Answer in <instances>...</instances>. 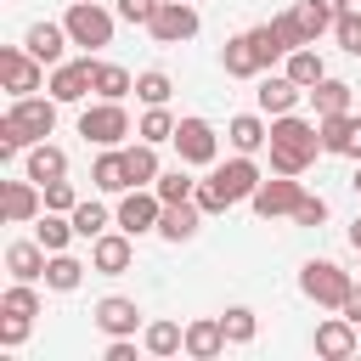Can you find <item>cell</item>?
<instances>
[{
    "label": "cell",
    "mask_w": 361,
    "mask_h": 361,
    "mask_svg": "<svg viewBox=\"0 0 361 361\" xmlns=\"http://www.w3.org/2000/svg\"><path fill=\"white\" fill-rule=\"evenodd\" d=\"M265 152H271V169L276 175H305L316 164V152H322V124L316 118H299V113H276Z\"/></svg>",
    "instance_id": "1"
},
{
    "label": "cell",
    "mask_w": 361,
    "mask_h": 361,
    "mask_svg": "<svg viewBox=\"0 0 361 361\" xmlns=\"http://www.w3.org/2000/svg\"><path fill=\"white\" fill-rule=\"evenodd\" d=\"M350 288H355V276H350L338 259H305V271H299V293H305L310 305L338 310V305L350 299Z\"/></svg>",
    "instance_id": "2"
},
{
    "label": "cell",
    "mask_w": 361,
    "mask_h": 361,
    "mask_svg": "<svg viewBox=\"0 0 361 361\" xmlns=\"http://www.w3.org/2000/svg\"><path fill=\"white\" fill-rule=\"evenodd\" d=\"M62 23H68V39L79 45V51H102V45H113V11L102 6V0H73L68 11H62Z\"/></svg>",
    "instance_id": "3"
},
{
    "label": "cell",
    "mask_w": 361,
    "mask_h": 361,
    "mask_svg": "<svg viewBox=\"0 0 361 361\" xmlns=\"http://www.w3.org/2000/svg\"><path fill=\"white\" fill-rule=\"evenodd\" d=\"M209 180H214V192H220L226 209H231V203H248V197H254V186L265 180V169L254 164V152H237V158H226V164H209Z\"/></svg>",
    "instance_id": "4"
},
{
    "label": "cell",
    "mask_w": 361,
    "mask_h": 361,
    "mask_svg": "<svg viewBox=\"0 0 361 361\" xmlns=\"http://www.w3.org/2000/svg\"><path fill=\"white\" fill-rule=\"evenodd\" d=\"M56 96H11V107H6V118L23 130V141L34 147V141H51L56 135Z\"/></svg>",
    "instance_id": "5"
},
{
    "label": "cell",
    "mask_w": 361,
    "mask_h": 361,
    "mask_svg": "<svg viewBox=\"0 0 361 361\" xmlns=\"http://www.w3.org/2000/svg\"><path fill=\"white\" fill-rule=\"evenodd\" d=\"M79 135L90 141V147H118L124 135H130V113H124V102H90L85 113H79Z\"/></svg>",
    "instance_id": "6"
},
{
    "label": "cell",
    "mask_w": 361,
    "mask_h": 361,
    "mask_svg": "<svg viewBox=\"0 0 361 361\" xmlns=\"http://www.w3.org/2000/svg\"><path fill=\"white\" fill-rule=\"evenodd\" d=\"M175 152H180V164H192V169L220 164V135H214V124L197 118V113H186V118L175 124Z\"/></svg>",
    "instance_id": "7"
},
{
    "label": "cell",
    "mask_w": 361,
    "mask_h": 361,
    "mask_svg": "<svg viewBox=\"0 0 361 361\" xmlns=\"http://www.w3.org/2000/svg\"><path fill=\"white\" fill-rule=\"evenodd\" d=\"M197 0H158V11H152V23H147V34L158 39V45H186V39H197Z\"/></svg>",
    "instance_id": "8"
},
{
    "label": "cell",
    "mask_w": 361,
    "mask_h": 361,
    "mask_svg": "<svg viewBox=\"0 0 361 361\" xmlns=\"http://www.w3.org/2000/svg\"><path fill=\"white\" fill-rule=\"evenodd\" d=\"M0 85L11 96H34L45 85V62L28 51V45H0Z\"/></svg>",
    "instance_id": "9"
},
{
    "label": "cell",
    "mask_w": 361,
    "mask_h": 361,
    "mask_svg": "<svg viewBox=\"0 0 361 361\" xmlns=\"http://www.w3.org/2000/svg\"><path fill=\"white\" fill-rule=\"evenodd\" d=\"M45 90L68 107V102H85L90 90H96V56L85 51V56H73V62H56L51 73H45Z\"/></svg>",
    "instance_id": "10"
},
{
    "label": "cell",
    "mask_w": 361,
    "mask_h": 361,
    "mask_svg": "<svg viewBox=\"0 0 361 361\" xmlns=\"http://www.w3.org/2000/svg\"><path fill=\"white\" fill-rule=\"evenodd\" d=\"M299 197H305L299 175H276V169H271V175L254 186V197H248V203H254V214H259V220H282V214H293V209H299Z\"/></svg>",
    "instance_id": "11"
},
{
    "label": "cell",
    "mask_w": 361,
    "mask_h": 361,
    "mask_svg": "<svg viewBox=\"0 0 361 361\" xmlns=\"http://www.w3.org/2000/svg\"><path fill=\"white\" fill-rule=\"evenodd\" d=\"M158 214H164V197L152 186H130V192H118L113 226H124L130 237H141V231H158Z\"/></svg>",
    "instance_id": "12"
},
{
    "label": "cell",
    "mask_w": 361,
    "mask_h": 361,
    "mask_svg": "<svg viewBox=\"0 0 361 361\" xmlns=\"http://www.w3.org/2000/svg\"><path fill=\"white\" fill-rule=\"evenodd\" d=\"M130 259H135V237L124 226H107L102 237H90V271L118 276V271H130Z\"/></svg>",
    "instance_id": "13"
},
{
    "label": "cell",
    "mask_w": 361,
    "mask_h": 361,
    "mask_svg": "<svg viewBox=\"0 0 361 361\" xmlns=\"http://www.w3.org/2000/svg\"><path fill=\"white\" fill-rule=\"evenodd\" d=\"M39 209H45V186L39 180H6L0 186V220H11V226H23V220H39Z\"/></svg>",
    "instance_id": "14"
},
{
    "label": "cell",
    "mask_w": 361,
    "mask_h": 361,
    "mask_svg": "<svg viewBox=\"0 0 361 361\" xmlns=\"http://www.w3.org/2000/svg\"><path fill=\"white\" fill-rule=\"evenodd\" d=\"M90 322H96L107 338H130V333L141 327V305H135V299H124V293H107V299H96V305H90Z\"/></svg>",
    "instance_id": "15"
},
{
    "label": "cell",
    "mask_w": 361,
    "mask_h": 361,
    "mask_svg": "<svg viewBox=\"0 0 361 361\" xmlns=\"http://www.w3.org/2000/svg\"><path fill=\"white\" fill-rule=\"evenodd\" d=\"M361 350V327L338 310V316H327L322 327H316V355H327V361H344V355H355Z\"/></svg>",
    "instance_id": "16"
},
{
    "label": "cell",
    "mask_w": 361,
    "mask_h": 361,
    "mask_svg": "<svg viewBox=\"0 0 361 361\" xmlns=\"http://www.w3.org/2000/svg\"><path fill=\"white\" fill-rule=\"evenodd\" d=\"M316 124H322V152L361 158V113H327V118H316Z\"/></svg>",
    "instance_id": "17"
},
{
    "label": "cell",
    "mask_w": 361,
    "mask_h": 361,
    "mask_svg": "<svg viewBox=\"0 0 361 361\" xmlns=\"http://www.w3.org/2000/svg\"><path fill=\"white\" fill-rule=\"evenodd\" d=\"M220 68H226L231 79H259V73H265L259 45H254V28H243V34H231V39L220 45Z\"/></svg>",
    "instance_id": "18"
},
{
    "label": "cell",
    "mask_w": 361,
    "mask_h": 361,
    "mask_svg": "<svg viewBox=\"0 0 361 361\" xmlns=\"http://www.w3.org/2000/svg\"><path fill=\"white\" fill-rule=\"evenodd\" d=\"M23 45L45 62V68H56V62H68V23H28V34H23Z\"/></svg>",
    "instance_id": "19"
},
{
    "label": "cell",
    "mask_w": 361,
    "mask_h": 361,
    "mask_svg": "<svg viewBox=\"0 0 361 361\" xmlns=\"http://www.w3.org/2000/svg\"><path fill=\"white\" fill-rule=\"evenodd\" d=\"M203 231V209H197V197H186V203H164V214H158V237L164 243H192Z\"/></svg>",
    "instance_id": "20"
},
{
    "label": "cell",
    "mask_w": 361,
    "mask_h": 361,
    "mask_svg": "<svg viewBox=\"0 0 361 361\" xmlns=\"http://www.w3.org/2000/svg\"><path fill=\"white\" fill-rule=\"evenodd\" d=\"M45 265H51V248L34 237V243H6V271L11 282H45Z\"/></svg>",
    "instance_id": "21"
},
{
    "label": "cell",
    "mask_w": 361,
    "mask_h": 361,
    "mask_svg": "<svg viewBox=\"0 0 361 361\" xmlns=\"http://www.w3.org/2000/svg\"><path fill=\"white\" fill-rule=\"evenodd\" d=\"M254 96H259V113H271V118H276V113H293V107H299L305 85H293L288 73H276V68H271V73H259V90H254Z\"/></svg>",
    "instance_id": "22"
},
{
    "label": "cell",
    "mask_w": 361,
    "mask_h": 361,
    "mask_svg": "<svg viewBox=\"0 0 361 361\" xmlns=\"http://www.w3.org/2000/svg\"><path fill=\"white\" fill-rule=\"evenodd\" d=\"M23 175L39 180V186H45V180H62V175H68V152H62L56 141H34L28 158H23Z\"/></svg>",
    "instance_id": "23"
},
{
    "label": "cell",
    "mask_w": 361,
    "mask_h": 361,
    "mask_svg": "<svg viewBox=\"0 0 361 361\" xmlns=\"http://www.w3.org/2000/svg\"><path fill=\"white\" fill-rule=\"evenodd\" d=\"M226 350V327H220V316H197V322H186V355L192 361H214Z\"/></svg>",
    "instance_id": "24"
},
{
    "label": "cell",
    "mask_w": 361,
    "mask_h": 361,
    "mask_svg": "<svg viewBox=\"0 0 361 361\" xmlns=\"http://www.w3.org/2000/svg\"><path fill=\"white\" fill-rule=\"evenodd\" d=\"M90 186L96 192H130V169H124V147H102L90 164Z\"/></svg>",
    "instance_id": "25"
},
{
    "label": "cell",
    "mask_w": 361,
    "mask_h": 361,
    "mask_svg": "<svg viewBox=\"0 0 361 361\" xmlns=\"http://www.w3.org/2000/svg\"><path fill=\"white\" fill-rule=\"evenodd\" d=\"M226 141H231V152H259V147L271 141V124H265L259 113H237V118L226 124Z\"/></svg>",
    "instance_id": "26"
},
{
    "label": "cell",
    "mask_w": 361,
    "mask_h": 361,
    "mask_svg": "<svg viewBox=\"0 0 361 361\" xmlns=\"http://www.w3.org/2000/svg\"><path fill=\"white\" fill-rule=\"evenodd\" d=\"M141 350L147 355H186V327L180 322H147L141 327Z\"/></svg>",
    "instance_id": "27"
},
{
    "label": "cell",
    "mask_w": 361,
    "mask_h": 361,
    "mask_svg": "<svg viewBox=\"0 0 361 361\" xmlns=\"http://www.w3.org/2000/svg\"><path fill=\"white\" fill-rule=\"evenodd\" d=\"M305 96H310L316 118H327V113H350V96H355V90H350L344 79H333V73H327V79H316V85H310Z\"/></svg>",
    "instance_id": "28"
},
{
    "label": "cell",
    "mask_w": 361,
    "mask_h": 361,
    "mask_svg": "<svg viewBox=\"0 0 361 361\" xmlns=\"http://www.w3.org/2000/svg\"><path fill=\"white\" fill-rule=\"evenodd\" d=\"M282 73H288L293 85H305V90H310L316 79H327V62L316 56V45H299V51H288V56H282Z\"/></svg>",
    "instance_id": "29"
},
{
    "label": "cell",
    "mask_w": 361,
    "mask_h": 361,
    "mask_svg": "<svg viewBox=\"0 0 361 361\" xmlns=\"http://www.w3.org/2000/svg\"><path fill=\"white\" fill-rule=\"evenodd\" d=\"M85 271H90V265L62 248V254H51V265H45V288H51V293H73V288L85 282Z\"/></svg>",
    "instance_id": "30"
},
{
    "label": "cell",
    "mask_w": 361,
    "mask_h": 361,
    "mask_svg": "<svg viewBox=\"0 0 361 361\" xmlns=\"http://www.w3.org/2000/svg\"><path fill=\"white\" fill-rule=\"evenodd\" d=\"M124 169H130V186H152L158 180V147L152 141H135V147H124Z\"/></svg>",
    "instance_id": "31"
},
{
    "label": "cell",
    "mask_w": 361,
    "mask_h": 361,
    "mask_svg": "<svg viewBox=\"0 0 361 361\" xmlns=\"http://www.w3.org/2000/svg\"><path fill=\"white\" fill-rule=\"evenodd\" d=\"M130 90H135V73H130V68H118V62H102V56H96V96L124 102Z\"/></svg>",
    "instance_id": "32"
},
{
    "label": "cell",
    "mask_w": 361,
    "mask_h": 361,
    "mask_svg": "<svg viewBox=\"0 0 361 361\" xmlns=\"http://www.w3.org/2000/svg\"><path fill=\"white\" fill-rule=\"evenodd\" d=\"M152 192H158L164 203H186V197L197 192V180H192V164H175V169H158V180H152Z\"/></svg>",
    "instance_id": "33"
},
{
    "label": "cell",
    "mask_w": 361,
    "mask_h": 361,
    "mask_svg": "<svg viewBox=\"0 0 361 361\" xmlns=\"http://www.w3.org/2000/svg\"><path fill=\"white\" fill-rule=\"evenodd\" d=\"M34 237H39L51 254H62V248H68L79 231H73V214H56V209H45V214H39V226H34Z\"/></svg>",
    "instance_id": "34"
},
{
    "label": "cell",
    "mask_w": 361,
    "mask_h": 361,
    "mask_svg": "<svg viewBox=\"0 0 361 361\" xmlns=\"http://www.w3.org/2000/svg\"><path fill=\"white\" fill-rule=\"evenodd\" d=\"M175 124H180V118H175V113H169V102H164V107H147V113H141L135 135H141V141H152V147H164V141H175Z\"/></svg>",
    "instance_id": "35"
},
{
    "label": "cell",
    "mask_w": 361,
    "mask_h": 361,
    "mask_svg": "<svg viewBox=\"0 0 361 361\" xmlns=\"http://www.w3.org/2000/svg\"><path fill=\"white\" fill-rule=\"evenodd\" d=\"M107 226H113V209L107 203H96V197H79L73 203V231L79 237H102Z\"/></svg>",
    "instance_id": "36"
},
{
    "label": "cell",
    "mask_w": 361,
    "mask_h": 361,
    "mask_svg": "<svg viewBox=\"0 0 361 361\" xmlns=\"http://www.w3.org/2000/svg\"><path fill=\"white\" fill-rule=\"evenodd\" d=\"M169 90H175V79H169L164 68L135 73V102H141V107H164V102H169Z\"/></svg>",
    "instance_id": "37"
},
{
    "label": "cell",
    "mask_w": 361,
    "mask_h": 361,
    "mask_svg": "<svg viewBox=\"0 0 361 361\" xmlns=\"http://www.w3.org/2000/svg\"><path fill=\"white\" fill-rule=\"evenodd\" d=\"M0 310H6V316H28V322H34V316H39V288H34V282H11V288L0 293Z\"/></svg>",
    "instance_id": "38"
},
{
    "label": "cell",
    "mask_w": 361,
    "mask_h": 361,
    "mask_svg": "<svg viewBox=\"0 0 361 361\" xmlns=\"http://www.w3.org/2000/svg\"><path fill=\"white\" fill-rule=\"evenodd\" d=\"M220 327H226V344H254V333H259V316H254L248 305H231V310L220 316Z\"/></svg>",
    "instance_id": "39"
},
{
    "label": "cell",
    "mask_w": 361,
    "mask_h": 361,
    "mask_svg": "<svg viewBox=\"0 0 361 361\" xmlns=\"http://www.w3.org/2000/svg\"><path fill=\"white\" fill-rule=\"evenodd\" d=\"M271 28L282 34V45H288V51L316 45V39H310V28H305V17H299V6H293V11H276V17H271Z\"/></svg>",
    "instance_id": "40"
},
{
    "label": "cell",
    "mask_w": 361,
    "mask_h": 361,
    "mask_svg": "<svg viewBox=\"0 0 361 361\" xmlns=\"http://www.w3.org/2000/svg\"><path fill=\"white\" fill-rule=\"evenodd\" d=\"M333 39H338L350 56H361V6H350V11L333 17Z\"/></svg>",
    "instance_id": "41"
},
{
    "label": "cell",
    "mask_w": 361,
    "mask_h": 361,
    "mask_svg": "<svg viewBox=\"0 0 361 361\" xmlns=\"http://www.w3.org/2000/svg\"><path fill=\"white\" fill-rule=\"evenodd\" d=\"M254 45H259V62H265V73H271V68L288 56V45H282V34H276L271 23H259V28H254Z\"/></svg>",
    "instance_id": "42"
},
{
    "label": "cell",
    "mask_w": 361,
    "mask_h": 361,
    "mask_svg": "<svg viewBox=\"0 0 361 361\" xmlns=\"http://www.w3.org/2000/svg\"><path fill=\"white\" fill-rule=\"evenodd\" d=\"M73 203H79V192H73V180H68V175H62V180H45V209L73 214Z\"/></svg>",
    "instance_id": "43"
},
{
    "label": "cell",
    "mask_w": 361,
    "mask_h": 361,
    "mask_svg": "<svg viewBox=\"0 0 361 361\" xmlns=\"http://www.w3.org/2000/svg\"><path fill=\"white\" fill-rule=\"evenodd\" d=\"M288 220H293V226H322V220H327V197H322V192H305Z\"/></svg>",
    "instance_id": "44"
},
{
    "label": "cell",
    "mask_w": 361,
    "mask_h": 361,
    "mask_svg": "<svg viewBox=\"0 0 361 361\" xmlns=\"http://www.w3.org/2000/svg\"><path fill=\"white\" fill-rule=\"evenodd\" d=\"M299 17H305V28H310V39H322V34L333 28V11L316 6V0H299Z\"/></svg>",
    "instance_id": "45"
},
{
    "label": "cell",
    "mask_w": 361,
    "mask_h": 361,
    "mask_svg": "<svg viewBox=\"0 0 361 361\" xmlns=\"http://www.w3.org/2000/svg\"><path fill=\"white\" fill-rule=\"evenodd\" d=\"M23 338H28V316H6V310H0V344L17 350Z\"/></svg>",
    "instance_id": "46"
},
{
    "label": "cell",
    "mask_w": 361,
    "mask_h": 361,
    "mask_svg": "<svg viewBox=\"0 0 361 361\" xmlns=\"http://www.w3.org/2000/svg\"><path fill=\"white\" fill-rule=\"evenodd\" d=\"M17 152H28V141H23V130L11 118H0V158H17Z\"/></svg>",
    "instance_id": "47"
},
{
    "label": "cell",
    "mask_w": 361,
    "mask_h": 361,
    "mask_svg": "<svg viewBox=\"0 0 361 361\" xmlns=\"http://www.w3.org/2000/svg\"><path fill=\"white\" fill-rule=\"evenodd\" d=\"M152 11H158V0H118V17H124V23H141V28H147Z\"/></svg>",
    "instance_id": "48"
},
{
    "label": "cell",
    "mask_w": 361,
    "mask_h": 361,
    "mask_svg": "<svg viewBox=\"0 0 361 361\" xmlns=\"http://www.w3.org/2000/svg\"><path fill=\"white\" fill-rule=\"evenodd\" d=\"M102 355H107V361H135V333H130V338H107Z\"/></svg>",
    "instance_id": "49"
},
{
    "label": "cell",
    "mask_w": 361,
    "mask_h": 361,
    "mask_svg": "<svg viewBox=\"0 0 361 361\" xmlns=\"http://www.w3.org/2000/svg\"><path fill=\"white\" fill-rule=\"evenodd\" d=\"M338 310H344V316H350V322H355V327H361V282H355V288H350V299H344V305H338Z\"/></svg>",
    "instance_id": "50"
},
{
    "label": "cell",
    "mask_w": 361,
    "mask_h": 361,
    "mask_svg": "<svg viewBox=\"0 0 361 361\" xmlns=\"http://www.w3.org/2000/svg\"><path fill=\"white\" fill-rule=\"evenodd\" d=\"M316 6H327V11H333V17H338V11H350V6H355V0H316Z\"/></svg>",
    "instance_id": "51"
},
{
    "label": "cell",
    "mask_w": 361,
    "mask_h": 361,
    "mask_svg": "<svg viewBox=\"0 0 361 361\" xmlns=\"http://www.w3.org/2000/svg\"><path fill=\"white\" fill-rule=\"evenodd\" d=\"M350 243H355V248H361V214H355V220H350Z\"/></svg>",
    "instance_id": "52"
},
{
    "label": "cell",
    "mask_w": 361,
    "mask_h": 361,
    "mask_svg": "<svg viewBox=\"0 0 361 361\" xmlns=\"http://www.w3.org/2000/svg\"><path fill=\"white\" fill-rule=\"evenodd\" d=\"M350 186H355V192H361V158H355V175H350Z\"/></svg>",
    "instance_id": "53"
}]
</instances>
